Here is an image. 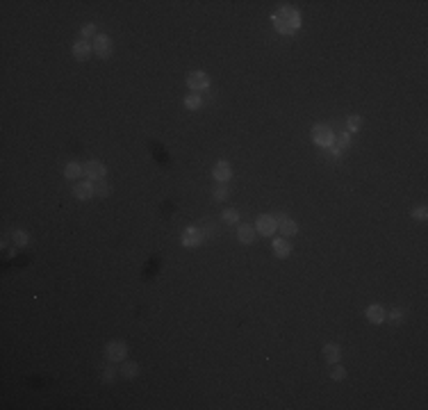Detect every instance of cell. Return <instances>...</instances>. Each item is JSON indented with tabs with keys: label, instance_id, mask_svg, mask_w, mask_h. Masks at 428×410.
I'll use <instances>...</instances> for the list:
<instances>
[{
	"label": "cell",
	"instance_id": "cell-1",
	"mask_svg": "<svg viewBox=\"0 0 428 410\" xmlns=\"http://www.w3.org/2000/svg\"><path fill=\"white\" fill-rule=\"evenodd\" d=\"M310 134H312V142H315L319 148H323V150L331 148L333 144H335V137H337V134L333 132V128L328 126V123H317Z\"/></svg>",
	"mask_w": 428,
	"mask_h": 410
},
{
	"label": "cell",
	"instance_id": "cell-2",
	"mask_svg": "<svg viewBox=\"0 0 428 410\" xmlns=\"http://www.w3.org/2000/svg\"><path fill=\"white\" fill-rule=\"evenodd\" d=\"M105 356L110 362H123L126 356H128V344L121 342V340H112V342L105 344Z\"/></svg>",
	"mask_w": 428,
	"mask_h": 410
},
{
	"label": "cell",
	"instance_id": "cell-3",
	"mask_svg": "<svg viewBox=\"0 0 428 410\" xmlns=\"http://www.w3.org/2000/svg\"><path fill=\"white\" fill-rule=\"evenodd\" d=\"M255 232L257 235H262V237H271L273 232L278 230V221L273 219V214H260L255 219Z\"/></svg>",
	"mask_w": 428,
	"mask_h": 410
},
{
	"label": "cell",
	"instance_id": "cell-4",
	"mask_svg": "<svg viewBox=\"0 0 428 410\" xmlns=\"http://www.w3.org/2000/svg\"><path fill=\"white\" fill-rule=\"evenodd\" d=\"M187 87L196 94H201V91H207L210 89V75L203 73V71H191L187 75Z\"/></svg>",
	"mask_w": 428,
	"mask_h": 410
},
{
	"label": "cell",
	"instance_id": "cell-5",
	"mask_svg": "<svg viewBox=\"0 0 428 410\" xmlns=\"http://www.w3.org/2000/svg\"><path fill=\"white\" fill-rule=\"evenodd\" d=\"M180 242H182V246H185V248H196V246L203 244L205 237H203V232H201V228L189 226V228H185V230H182Z\"/></svg>",
	"mask_w": 428,
	"mask_h": 410
},
{
	"label": "cell",
	"instance_id": "cell-6",
	"mask_svg": "<svg viewBox=\"0 0 428 410\" xmlns=\"http://www.w3.org/2000/svg\"><path fill=\"white\" fill-rule=\"evenodd\" d=\"M105 164L103 162H98V160H89V162L84 164V176H87V180H91V182H98V180H103L105 178Z\"/></svg>",
	"mask_w": 428,
	"mask_h": 410
},
{
	"label": "cell",
	"instance_id": "cell-7",
	"mask_svg": "<svg viewBox=\"0 0 428 410\" xmlns=\"http://www.w3.org/2000/svg\"><path fill=\"white\" fill-rule=\"evenodd\" d=\"M94 52H96L100 60H107L110 55H112V39L107 37V34H96L94 39Z\"/></svg>",
	"mask_w": 428,
	"mask_h": 410
},
{
	"label": "cell",
	"instance_id": "cell-8",
	"mask_svg": "<svg viewBox=\"0 0 428 410\" xmlns=\"http://www.w3.org/2000/svg\"><path fill=\"white\" fill-rule=\"evenodd\" d=\"M212 176H214V180H217V182L225 185L228 180L233 178V166H230V162H225V160H219V162L214 164V169H212Z\"/></svg>",
	"mask_w": 428,
	"mask_h": 410
},
{
	"label": "cell",
	"instance_id": "cell-9",
	"mask_svg": "<svg viewBox=\"0 0 428 410\" xmlns=\"http://www.w3.org/2000/svg\"><path fill=\"white\" fill-rule=\"evenodd\" d=\"M278 16L280 18H283V21L287 23V25H289V28H292L294 32L299 30L301 28V12L299 9H294V7H280V12H278Z\"/></svg>",
	"mask_w": 428,
	"mask_h": 410
},
{
	"label": "cell",
	"instance_id": "cell-10",
	"mask_svg": "<svg viewBox=\"0 0 428 410\" xmlns=\"http://www.w3.org/2000/svg\"><path fill=\"white\" fill-rule=\"evenodd\" d=\"M73 196L78 198V201H89V198H94V196H96V192H94V182H91V180H84V182H75Z\"/></svg>",
	"mask_w": 428,
	"mask_h": 410
},
{
	"label": "cell",
	"instance_id": "cell-11",
	"mask_svg": "<svg viewBox=\"0 0 428 410\" xmlns=\"http://www.w3.org/2000/svg\"><path fill=\"white\" fill-rule=\"evenodd\" d=\"M91 50H94V46H91L89 41H84V39H78V41L73 44V48H71V52H73V57H75L78 62L89 60Z\"/></svg>",
	"mask_w": 428,
	"mask_h": 410
},
{
	"label": "cell",
	"instance_id": "cell-12",
	"mask_svg": "<svg viewBox=\"0 0 428 410\" xmlns=\"http://www.w3.org/2000/svg\"><path fill=\"white\" fill-rule=\"evenodd\" d=\"M365 317H367L371 324H383L387 319V312H385L383 306H378V303H371V306L365 310Z\"/></svg>",
	"mask_w": 428,
	"mask_h": 410
},
{
	"label": "cell",
	"instance_id": "cell-13",
	"mask_svg": "<svg viewBox=\"0 0 428 410\" xmlns=\"http://www.w3.org/2000/svg\"><path fill=\"white\" fill-rule=\"evenodd\" d=\"M255 228L251 224H239L237 226V239H239L241 244H253L255 242Z\"/></svg>",
	"mask_w": 428,
	"mask_h": 410
},
{
	"label": "cell",
	"instance_id": "cell-14",
	"mask_svg": "<svg viewBox=\"0 0 428 410\" xmlns=\"http://www.w3.org/2000/svg\"><path fill=\"white\" fill-rule=\"evenodd\" d=\"M271 248H273V255H276V258H287V255L292 253V244H289L285 237H276L271 242Z\"/></svg>",
	"mask_w": 428,
	"mask_h": 410
},
{
	"label": "cell",
	"instance_id": "cell-15",
	"mask_svg": "<svg viewBox=\"0 0 428 410\" xmlns=\"http://www.w3.org/2000/svg\"><path fill=\"white\" fill-rule=\"evenodd\" d=\"M323 358L328 360L331 365H335V362H339L342 360V346L339 344H323Z\"/></svg>",
	"mask_w": 428,
	"mask_h": 410
},
{
	"label": "cell",
	"instance_id": "cell-16",
	"mask_svg": "<svg viewBox=\"0 0 428 410\" xmlns=\"http://www.w3.org/2000/svg\"><path fill=\"white\" fill-rule=\"evenodd\" d=\"M278 230L283 232V237H294V235H299V226H296V221H294V219H289V216H287L285 221H280L278 224Z\"/></svg>",
	"mask_w": 428,
	"mask_h": 410
},
{
	"label": "cell",
	"instance_id": "cell-17",
	"mask_svg": "<svg viewBox=\"0 0 428 410\" xmlns=\"http://www.w3.org/2000/svg\"><path fill=\"white\" fill-rule=\"evenodd\" d=\"M185 107H187L189 112H196V110H201V107H203V98H201V94H196V91H189L187 96H185Z\"/></svg>",
	"mask_w": 428,
	"mask_h": 410
},
{
	"label": "cell",
	"instance_id": "cell-18",
	"mask_svg": "<svg viewBox=\"0 0 428 410\" xmlns=\"http://www.w3.org/2000/svg\"><path fill=\"white\" fill-rule=\"evenodd\" d=\"M64 176H66L68 180H75V178H80V176H84V164L68 162L66 166H64Z\"/></svg>",
	"mask_w": 428,
	"mask_h": 410
},
{
	"label": "cell",
	"instance_id": "cell-19",
	"mask_svg": "<svg viewBox=\"0 0 428 410\" xmlns=\"http://www.w3.org/2000/svg\"><path fill=\"white\" fill-rule=\"evenodd\" d=\"M271 23H273V28H276V32H280V34H285V37H292V34H294V30H292V28H289V25H287L285 21H283V18H280L278 14H273V16H271Z\"/></svg>",
	"mask_w": 428,
	"mask_h": 410
},
{
	"label": "cell",
	"instance_id": "cell-20",
	"mask_svg": "<svg viewBox=\"0 0 428 410\" xmlns=\"http://www.w3.org/2000/svg\"><path fill=\"white\" fill-rule=\"evenodd\" d=\"M94 192H96L98 198H105V196L112 194V185L105 182V178H103V180H98V182H94Z\"/></svg>",
	"mask_w": 428,
	"mask_h": 410
},
{
	"label": "cell",
	"instance_id": "cell-21",
	"mask_svg": "<svg viewBox=\"0 0 428 410\" xmlns=\"http://www.w3.org/2000/svg\"><path fill=\"white\" fill-rule=\"evenodd\" d=\"M121 374H123V378H137V376H139V365H137V362H126V360H123Z\"/></svg>",
	"mask_w": 428,
	"mask_h": 410
},
{
	"label": "cell",
	"instance_id": "cell-22",
	"mask_svg": "<svg viewBox=\"0 0 428 410\" xmlns=\"http://www.w3.org/2000/svg\"><path fill=\"white\" fill-rule=\"evenodd\" d=\"M333 146H335V148H337L339 153H344V150L349 148V146H351V134H349V132L344 130V132L339 134V137H335V144H333Z\"/></svg>",
	"mask_w": 428,
	"mask_h": 410
},
{
	"label": "cell",
	"instance_id": "cell-23",
	"mask_svg": "<svg viewBox=\"0 0 428 410\" xmlns=\"http://www.w3.org/2000/svg\"><path fill=\"white\" fill-rule=\"evenodd\" d=\"M221 219H223L225 224L235 226V224H239V212H237V210H233V208H228V210H223Z\"/></svg>",
	"mask_w": 428,
	"mask_h": 410
},
{
	"label": "cell",
	"instance_id": "cell-24",
	"mask_svg": "<svg viewBox=\"0 0 428 410\" xmlns=\"http://www.w3.org/2000/svg\"><path fill=\"white\" fill-rule=\"evenodd\" d=\"M12 242H14V246H25L30 242V235L25 230H14L12 232Z\"/></svg>",
	"mask_w": 428,
	"mask_h": 410
},
{
	"label": "cell",
	"instance_id": "cell-25",
	"mask_svg": "<svg viewBox=\"0 0 428 410\" xmlns=\"http://www.w3.org/2000/svg\"><path fill=\"white\" fill-rule=\"evenodd\" d=\"M362 128V116H349L346 119V132L351 134V132H358Z\"/></svg>",
	"mask_w": 428,
	"mask_h": 410
},
{
	"label": "cell",
	"instance_id": "cell-26",
	"mask_svg": "<svg viewBox=\"0 0 428 410\" xmlns=\"http://www.w3.org/2000/svg\"><path fill=\"white\" fill-rule=\"evenodd\" d=\"M114 378H116V369H114L112 365H107L103 367V383H107V385H112Z\"/></svg>",
	"mask_w": 428,
	"mask_h": 410
},
{
	"label": "cell",
	"instance_id": "cell-27",
	"mask_svg": "<svg viewBox=\"0 0 428 410\" xmlns=\"http://www.w3.org/2000/svg\"><path fill=\"white\" fill-rule=\"evenodd\" d=\"M82 39L89 41V39H96V23H87L82 28Z\"/></svg>",
	"mask_w": 428,
	"mask_h": 410
},
{
	"label": "cell",
	"instance_id": "cell-28",
	"mask_svg": "<svg viewBox=\"0 0 428 410\" xmlns=\"http://www.w3.org/2000/svg\"><path fill=\"white\" fill-rule=\"evenodd\" d=\"M331 378L333 380H344L346 378V369L342 365H337L335 362V367H333V372H331Z\"/></svg>",
	"mask_w": 428,
	"mask_h": 410
},
{
	"label": "cell",
	"instance_id": "cell-29",
	"mask_svg": "<svg viewBox=\"0 0 428 410\" xmlns=\"http://www.w3.org/2000/svg\"><path fill=\"white\" fill-rule=\"evenodd\" d=\"M228 196H230V192H228L225 187H217V189H214V201L217 203H225Z\"/></svg>",
	"mask_w": 428,
	"mask_h": 410
},
{
	"label": "cell",
	"instance_id": "cell-30",
	"mask_svg": "<svg viewBox=\"0 0 428 410\" xmlns=\"http://www.w3.org/2000/svg\"><path fill=\"white\" fill-rule=\"evenodd\" d=\"M412 216L417 219V221H426V219H428V210L424 208V205H421V208H414L412 210Z\"/></svg>",
	"mask_w": 428,
	"mask_h": 410
},
{
	"label": "cell",
	"instance_id": "cell-31",
	"mask_svg": "<svg viewBox=\"0 0 428 410\" xmlns=\"http://www.w3.org/2000/svg\"><path fill=\"white\" fill-rule=\"evenodd\" d=\"M403 314H406V312H403L401 308H394V310H392V312L387 314V319H392L394 324H398V321H403Z\"/></svg>",
	"mask_w": 428,
	"mask_h": 410
},
{
	"label": "cell",
	"instance_id": "cell-32",
	"mask_svg": "<svg viewBox=\"0 0 428 410\" xmlns=\"http://www.w3.org/2000/svg\"><path fill=\"white\" fill-rule=\"evenodd\" d=\"M201 232H203V237L207 239V237H212V235L217 232V228L212 226V221H205V226H203V228H201Z\"/></svg>",
	"mask_w": 428,
	"mask_h": 410
},
{
	"label": "cell",
	"instance_id": "cell-33",
	"mask_svg": "<svg viewBox=\"0 0 428 410\" xmlns=\"http://www.w3.org/2000/svg\"><path fill=\"white\" fill-rule=\"evenodd\" d=\"M273 219H276V221H278V224H280V221H285V219H287V214H283V212H278V214H273Z\"/></svg>",
	"mask_w": 428,
	"mask_h": 410
}]
</instances>
